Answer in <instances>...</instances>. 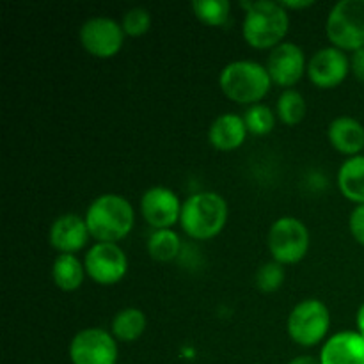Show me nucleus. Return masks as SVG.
Instances as JSON below:
<instances>
[{
    "instance_id": "obj_1",
    "label": "nucleus",
    "mask_w": 364,
    "mask_h": 364,
    "mask_svg": "<svg viewBox=\"0 0 364 364\" xmlns=\"http://www.w3.org/2000/svg\"><path fill=\"white\" fill-rule=\"evenodd\" d=\"M242 7L245 9L242 34L249 45L259 50H272L283 43L290 25V18L283 4L276 0H256L242 2Z\"/></svg>"
},
{
    "instance_id": "obj_30",
    "label": "nucleus",
    "mask_w": 364,
    "mask_h": 364,
    "mask_svg": "<svg viewBox=\"0 0 364 364\" xmlns=\"http://www.w3.org/2000/svg\"><path fill=\"white\" fill-rule=\"evenodd\" d=\"M288 364H320V359L313 358V355H297Z\"/></svg>"
},
{
    "instance_id": "obj_3",
    "label": "nucleus",
    "mask_w": 364,
    "mask_h": 364,
    "mask_svg": "<svg viewBox=\"0 0 364 364\" xmlns=\"http://www.w3.org/2000/svg\"><path fill=\"white\" fill-rule=\"evenodd\" d=\"M228 220V203L217 192H196L181 206L180 224L185 233L196 240H210L224 230Z\"/></svg>"
},
{
    "instance_id": "obj_26",
    "label": "nucleus",
    "mask_w": 364,
    "mask_h": 364,
    "mask_svg": "<svg viewBox=\"0 0 364 364\" xmlns=\"http://www.w3.org/2000/svg\"><path fill=\"white\" fill-rule=\"evenodd\" d=\"M121 27L124 34L134 36V38L146 34L151 27V13L146 7H132L123 14Z\"/></svg>"
},
{
    "instance_id": "obj_19",
    "label": "nucleus",
    "mask_w": 364,
    "mask_h": 364,
    "mask_svg": "<svg viewBox=\"0 0 364 364\" xmlns=\"http://www.w3.org/2000/svg\"><path fill=\"white\" fill-rule=\"evenodd\" d=\"M85 265L75 255H59L53 259L52 279L63 291H75L82 287Z\"/></svg>"
},
{
    "instance_id": "obj_29",
    "label": "nucleus",
    "mask_w": 364,
    "mask_h": 364,
    "mask_svg": "<svg viewBox=\"0 0 364 364\" xmlns=\"http://www.w3.org/2000/svg\"><path fill=\"white\" fill-rule=\"evenodd\" d=\"M281 4H283V7L287 9V7H291V9H301V7H309L313 6V0H281Z\"/></svg>"
},
{
    "instance_id": "obj_28",
    "label": "nucleus",
    "mask_w": 364,
    "mask_h": 364,
    "mask_svg": "<svg viewBox=\"0 0 364 364\" xmlns=\"http://www.w3.org/2000/svg\"><path fill=\"white\" fill-rule=\"evenodd\" d=\"M350 71L358 80L364 82V48L355 50L350 55Z\"/></svg>"
},
{
    "instance_id": "obj_13",
    "label": "nucleus",
    "mask_w": 364,
    "mask_h": 364,
    "mask_svg": "<svg viewBox=\"0 0 364 364\" xmlns=\"http://www.w3.org/2000/svg\"><path fill=\"white\" fill-rule=\"evenodd\" d=\"M350 71V57L336 46H326L315 52L308 60L309 80L322 89H331L340 85Z\"/></svg>"
},
{
    "instance_id": "obj_7",
    "label": "nucleus",
    "mask_w": 364,
    "mask_h": 364,
    "mask_svg": "<svg viewBox=\"0 0 364 364\" xmlns=\"http://www.w3.org/2000/svg\"><path fill=\"white\" fill-rule=\"evenodd\" d=\"M267 245L277 263L294 265L308 255L309 231L297 217H281L270 226Z\"/></svg>"
},
{
    "instance_id": "obj_25",
    "label": "nucleus",
    "mask_w": 364,
    "mask_h": 364,
    "mask_svg": "<svg viewBox=\"0 0 364 364\" xmlns=\"http://www.w3.org/2000/svg\"><path fill=\"white\" fill-rule=\"evenodd\" d=\"M255 281L256 288L265 291V294L279 290L281 284H283L284 281V267L281 265V263H277L276 259L263 263L258 269V272H256Z\"/></svg>"
},
{
    "instance_id": "obj_17",
    "label": "nucleus",
    "mask_w": 364,
    "mask_h": 364,
    "mask_svg": "<svg viewBox=\"0 0 364 364\" xmlns=\"http://www.w3.org/2000/svg\"><path fill=\"white\" fill-rule=\"evenodd\" d=\"M327 135H329L331 144L345 155L355 156L364 149V127L355 117L340 116L333 119Z\"/></svg>"
},
{
    "instance_id": "obj_10",
    "label": "nucleus",
    "mask_w": 364,
    "mask_h": 364,
    "mask_svg": "<svg viewBox=\"0 0 364 364\" xmlns=\"http://www.w3.org/2000/svg\"><path fill=\"white\" fill-rule=\"evenodd\" d=\"M80 43L89 53L96 57H112L121 50L124 31L119 21L110 16H91L82 23Z\"/></svg>"
},
{
    "instance_id": "obj_14",
    "label": "nucleus",
    "mask_w": 364,
    "mask_h": 364,
    "mask_svg": "<svg viewBox=\"0 0 364 364\" xmlns=\"http://www.w3.org/2000/svg\"><path fill=\"white\" fill-rule=\"evenodd\" d=\"M91 237L85 224V217L78 213H63L50 226V245L59 251V255H75L85 247Z\"/></svg>"
},
{
    "instance_id": "obj_23",
    "label": "nucleus",
    "mask_w": 364,
    "mask_h": 364,
    "mask_svg": "<svg viewBox=\"0 0 364 364\" xmlns=\"http://www.w3.org/2000/svg\"><path fill=\"white\" fill-rule=\"evenodd\" d=\"M192 11L206 25H224L230 18V0H194Z\"/></svg>"
},
{
    "instance_id": "obj_12",
    "label": "nucleus",
    "mask_w": 364,
    "mask_h": 364,
    "mask_svg": "<svg viewBox=\"0 0 364 364\" xmlns=\"http://www.w3.org/2000/svg\"><path fill=\"white\" fill-rule=\"evenodd\" d=\"M272 82L283 87L297 84L308 70L304 50L290 41H283L270 50L265 64Z\"/></svg>"
},
{
    "instance_id": "obj_9",
    "label": "nucleus",
    "mask_w": 364,
    "mask_h": 364,
    "mask_svg": "<svg viewBox=\"0 0 364 364\" xmlns=\"http://www.w3.org/2000/svg\"><path fill=\"white\" fill-rule=\"evenodd\" d=\"M70 359L73 364H116V338L100 327L82 329L71 340Z\"/></svg>"
},
{
    "instance_id": "obj_18",
    "label": "nucleus",
    "mask_w": 364,
    "mask_h": 364,
    "mask_svg": "<svg viewBox=\"0 0 364 364\" xmlns=\"http://www.w3.org/2000/svg\"><path fill=\"white\" fill-rule=\"evenodd\" d=\"M338 187L341 194L355 205H364V156L355 155L345 160L338 171Z\"/></svg>"
},
{
    "instance_id": "obj_24",
    "label": "nucleus",
    "mask_w": 364,
    "mask_h": 364,
    "mask_svg": "<svg viewBox=\"0 0 364 364\" xmlns=\"http://www.w3.org/2000/svg\"><path fill=\"white\" fill-rule=\"evenodd\" d=\"M242 117H244L247 132L252 135L270 134L274 124H276V114L272 112L270 107L263 105V103H255V105L247 107Z\"/></svg>"
},
{
    "instance_id": "obj_20",
    "label": "nucleus",
    "mask_w": 364,
    "mask_h": 364,
    "mask_svg": "<svg viewBox=\"0 0 364 364\" xmlns=\"http://www.w3.org/2000/svg\"><path fill=\"white\" fill-rule=\"evenodd\" d=\"M146 331V315L139 308H123L114 315L110 333L116 340L130 343L139 340Z\"/></svg>"
},
{
    "instance_id": "obj_11",
    "label": "nucleus",
    "mask_w": 364,
    "mask_h": 364,
    "mask_svg": "<svg viewBox=\"0 0 364 364\" xmlns=\"http://www.w3.org/2000/svg\"><path fill=\"white\" fill-rule=\"evenodd\" d=\"M181 206L176 192L162 185L149 187L141 198L142 217L155 230H167L176 224L181 215Z\"/></svg>"
},
{
    "instance_id": "obj_6",
    "label": "nucleus",
    "mask_w": 364,
    "mask_h": 364,
    "mask_svg": "<svg viewBox=\"0 0 364 364\" xmlns=\"http://www.w3.org/2000/svg\"><path fill=\"white\" fill-rule=\"evenodd\" d=\"M331 327L329 308L320 299H304L288 316V334L302 347H315L327 336Z\"/></svg>"
},
{
    "instance_id": "obj_4",
    "label": "nucleus",
    "mask_w": 364,
    "mask_h": 364,
    "mask_svg": "<svg viewBox=\"0 0 364 364\" xmlns=\"http://www.w3.org/2000/svg\"><path fill=\"white\" fill-rule=\"evenodd\" d=\"M269 71L256 60H233L226 64L219 75V84L224 95L237 103L255 105L270 89Z\"/></svg>"
},
{
    "instance_id": "obj_2",
    "label": "nucleus",
    "mask_w": 364,
    "mask_h": 364,
    "mask_svg": "<svg viewBox=\"0 0 364 364\" xmlns=\"http://www.w3.org/2000/svg\"><path fill=\"white\" fill-rule=\"evenodd\" d=\"M135 223L130 201L119 194H102L89 205L85 224L89 235L98 242H114L127 237Z\"/></svg>"
},
{
    "instance_id": "obj_8",
    "label": "nucleus",
    "mask_w": 364,
    "mask_h": 364,
    "mask_svg": "<svg viewBox=\"0 0 364 364\" xmlns=\"http://www.w3.org/2000/svg\"><path fill=\"white\" fill-rule=\"evenodd\" d=\"M85 274L98 284H116L127 276L128 259L114 242H96L85 252Z\"/></svg>"
},
{
    "instance_id": "obj_5",
    "label": "nucleus",
    "mask_w": 364,
    "mask_h": 364,
    "mask_svg": "<svg viewBox=\"0 0 364 364\" xmlns=\"http://www.w3.org/2000/svg\"><path fill=\"white\" fill-rule=\"evenodd\" d=\"M326 32L340 50L364 48V0H340L327 14Z\"/></svg>"
},
{
    "instance_id": "obj_31",
    "label": "nucleus",
    "mask_w": 364,
    "mask_h": 364,
    "mask_svg": "<svg viewBox=\"0 0 364 364\" xmlns=\"http://www.w3.org/2000/svg\"><path fill=\"white\" fill-rule=\"evenodd\" d=\"M355 326H358V331L364 336V304L359 308L358 315H355Z\"/></svg>"
},
{
    "instance_id": "obj_16",
    "label": "nucleus",
    "mask_w": 364,
    "mask_h": 364,
    "mask_svg": "<svg viewBox=\"0 0 364 364\" xmlns=\"http://www.w3.org/2000/svg\"><path fill=\"white\" fill-rule=\"evenodd\" d=\"M247 134L244 117L233 112H226L217 116L210 124L208 141L213 148L220 149V151H231L244 144Z\"/></svg>"
},
{
    "instance_id": "obj_15",
    "label": "nucleus",
    "mask_w": 364,
    "mask_h": 364,
    "mask_svg": "<svg viewBox=\"0 0 364 364\" xmlns=\"http://www.w3.org/2000/svg\"><path fill=\"white\" fill-rule=\"evenodd\" d=\"M320 364H364V336L359 331H341L323 343Z\"/></svg>"
},
{
    "instance_id": "obj_21",
    "label": "nucleus",
    "mask_w": 364,
    "mask_h": 364,
    "mask_svg": "<svg viewBox=\"0 0 364 364\" xmlns=\"http://www.w3.org/2000/svg\"><path fill=\"white\" fill-rule=\"evenodd\" d=\"M181 251V240L176 231L155 230L148 238V252L156 262H173Z\"/></svg>"
},
{
    "instance_id": "obj_22",
    "label": "nucleus",
    "mask_w": 364,
    "mask_h": 364,
    "mask_svg": "<svg viewBox=\"0 0 364 364\" xmlns=\"http://www.w3.org/2000/svg\"><path fill=\"white\" fill-rule=\"evenodd\" d=\"M277 116L284 124H297L306 116V100L295 89H284L277 100Z\"/></svg>"
},
{
    "instance_id": "obj_27",
    "label": "nucleus",
    "mask_w": 364,
    "mask_h": 364,
    "mask_svg": "<svg viewBox=\"0 0 364 364\" xmlns=\"http://www.w3.org/2000/svg\"><path fill=\"white\" fill-rule=\"evenodd\" d=\"M348 228L355 242L364 245V205H358L348 217Z\"/></svg>"
}]
</instances>
